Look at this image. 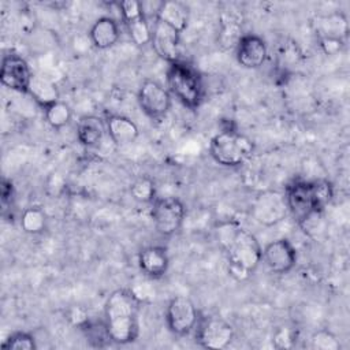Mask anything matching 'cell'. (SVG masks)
Wrapping results in <instances>:
<instances>
[{
    "label": "cell",
    "mask_w": 350,
    "mask_h": 350,
    "mask_svg": "<svg viewBox=\"0 0 350 350\" xmlns=\"http://www.w3.org/2000/svg\"><path fill=\"white\" fill-rule=\"evenodd\" d=\"M216 234L227 257L228 273L235 280L250 278L262 258V247L254 234L230 221L219 224Z\"/></svg>",
    "instance_id": "cell-1"
},
{
    "label": "cell",
    "mask_w": 350,
    "mask_h": 350,
    "mask_svg": "<svg viewBox=\"0 0 350 350\" xmlns=\"http://www.w3.org/2000/svg\"><path fill=\"white\" fill-rule=\"evenodd\" d=\"M139 301L129 288L113 290L104 305V325L111 342L127 345L139 334Z\"/></svg>",
    "instance_id": "cell-2"
},
{
    "label": "cell",
    "mask_w": 350,
    "mask_h": 350,
    "mask_svg": "<svg viewBox=\"0 0 350 350\" xmlns=\"http://www.w3.org/2000/svg\"><path fill=\"white\" fill-rule=\"evenodd\" d=\"M170 93L186 108L196 109L204 98V81L200 71L190 63L178 60L167 68Z\"/></svg>",
    "instance_id": "cell-3"
},
{
    "label": "cell",
    "mask_w": 350,
    "mask_h": 350,
    "mask_svg": "<svg viewBox=\"0 0 350 350\" xmlns=\"http://www.w3.org/2000/svg\"><path fill=\"white\" fill-rule=\"evenodd\" d=\"M253 153V142L243 134L224 130L215 134L209 142L211 157L223 167H239Z\"/></svg>",
    "instance_id": "cell-4"
},
{
    "label": "cell",
    "mask_w": 350,
    "mask_h": 350,
    "mask_svg": "<svg viewBox=\"0 0 350 350\" xmlns=\"http://www.w3.org/2000/svg\"><path fill=\"white\" fill-rule=\"evenodd\" d=\"M150 216L153 226L160 235L172 237L180 230L185 221L186 208L178 197H156L152 202Z\"/></svg>",
    "instance_id": "cell-5"
},
{
    "label": "cell",
    "mask_w": 350,
    "mask_h": 350,
    "mask_svg": "<svg viewBox=\"0 0 350 350\" xmlns=\"http://www.w3.org/2000/svg\"><path fill=\"white\" fill-rule=\"evenodd\" d=\"M194 331L196 342L204 349H226L235 336L234 327L219 316L200 317Z\"/></svg>",
    "instance_id": "cell-6"
},
{
    "label": "cell",
    "mask_w": 350,
    "mask_h": 350,
    "mask_svg": "<svg viewBox=\"0 0 350 350\" xmlns=\"http://www.w3.org/2000/svg\"><path fill=\"white\" fill-rule=\"evenodd\" d=\"M200 313L194 302L186 295L172 297L165 308V324L168 329L178 336L189 335L194 331Z\"/></svg>",
    "instance_id": "cell-7"
},
{
    "label": "cell",
    "mask_w": 350,
    "mask_h": 350,
    "mask_svg": "<svg viewBox=\"0 0 350 350\" xmlns=\"http://www.w3.org/2000/svg\"><path fill=\"white\" fill-rule=\"evenodd\" d=\"M288 213L284 193L278 190H265L258 193L250 206L252 217L264 227H272L280 223Z\"/></svg>",
    "instance_id": "cell-8"
},
{
    "label": "cell",
    "mask_w": 350,
    "mask_h": 350,
    "mask_svg": "<svg viewBox=\"0 0 350 350\" xmlns=\"http://www.w3.org/2000/svg\"><path fill=\"white\" fill-rule=\"evenodd\" d=\"M137 101L148 118L161 119L171 109L172 94L157 81L145 79L138 89Z\"/></svg>",
    "instance_id": "cell-9"
},
{
    "label": "cell",
    "mask_w": 350,
    "mask_h": 350,
    "mask_svg": "<svg viewBox=\"0 0 350 350\" xmlns=\"http://www.w3.org/2000/svg\"><path fill=\"white\" fill-rule=\"evenodd\" d=\"M122 21L127 29L130 40L137 46H145L152 40V25L144 12L142 3L137 0H124L119 4Z\"/></svg>",
    "instance_id": "cell-10"
},
{
    "label": "cell",
    "mask_w": 350,
    "mask_h": 350,
    "mask_svg": "<svg viewBox=\"0 0 350 350\" xmlns=\"http://www.w3.org/2000/svg\"><path fill=\"white\" fill-rule=\"evenodd\" d=\"M31 78L33 72L26 59L18 53H7L3 56L0 82L4 88L18 93H27Z\"/></svg>",
    "instance_id": "cell-11"
},
{
    "label": "cell",
    "mask_w": 350,
    "mask_h": 350,
    "mask_svg": "<svg viewBox=\"0 0 350 350\" xmlns=\"http://www.w3.org/2000/svg\"><path fill=\"white\" fill-rule=\"evenodd\" d=\"M150 45L156 55L168 64L180 60V33L159 18H153Z\"/></svg>",
    "instance_id": "cell-12"
},
{
    "label": "cell",
    "mask_w": 350,
    "mask_h": 350,
    "mask_svg": "<svg viewBox=\"0 0 350 350\" xmlns=\"http://www.w3.org/2000/svg\"><path fill=\"white\" fill-rule=\"evenodd\" d=\"M261 262H264L271 272L286 275L297 264V249L287 238L275 239L264 246Z\"/></svg>",
    "instance_id": "cell-13"
},
{
    "label": "cell",
    "mask_w": 350,
    "mask_h": 350,
    "mask_svg": "<svg viewBox=\"0 0 350 350\" xmlns=\"http://www.w3.org/2000/svg\"><path fill=\"white\" fill-rule=\"evenodd\" d=\"M284 197L288 208V213L294 217V220L299 224L312 213L317 212L313 202L312 196V183L310 180L297 179L293 180L284 190Z\"/></svg>",
    "instance_id": "cell-14"
},
{
    "label": "cell",
    "mask_w": 350,
    "mask_h": 350,
    "mask_svg": "<svg viewBox=\"0 0 350 350\" xmlns=\"http://www.w3.org/2000/svg\"><path fill=\"white\" fill-rule=\"evenodd\" d=\"M235 57L243 68H260L268 57V45L262 37L254 33L242 34L235 44Z\"/></svg>",
    "instance_id": "cell-15"
},
{
    "label": "cell",
    "mask_w": 350,
    "mask_h": 350,
    "mask_svg": "<svg viewBox=\"0 0 350 350\" xmlns=\"http://www.w3.org/2000/svg\"><path fill=\"white\" fill-rule=\"evenodd\" d=\"M313 26L319 40H334L346 42L350 31L347 16L340 11L316 16Z\"/></svg>",
    "instance_id": "cell-16"
},
{
    "label": "cell",
    "mask_w": 350,
    "mask_h": 350,
    "mask_svg": "<svg viewBox=\"0 0 350 350\" xmlns=\"http://www.w3.org/2000/svg\"><path fill=\"white\" fill-rule=\"evenodd\" d=\"M139 269L152 279L164 276L170 267V257L167 249L159 245H150L139 250L138 253Z\"/></svg>",
    "instance_id": "cell-17"
},
{
    "label": "cell",
    "mask_w": 350,
    "mask_h": 350,
    "mask_svg": "<svg viewBox=\"0 0 350 350\" xmlns=\"http://www.w3.org/2000/svg\"><path fill=\"white\" fill-rule=\"evenodd\" d=\"M89 38L94 48L109 49L120 38L119 23L112 16H100L89 29Z\"/></svg>",
    "instance_id": "cell-18"
},
{
    "label": "cell",
    "mask_w": 350,
    "mask_h": 350,
    "mask_svg": "<svg viewBox=\"0 0 350 350\" xmlns=\"http://www.w3.org/2000/svg\"><path fill=\"white\" fill-rule=\"evenodd\" d=\"M105 127L109 139L118 146L129 145L139 137V129L137 123L124 115L113 113L107 116Z\"/></svg>",
    "instance_id": "cell-19"
},
{
    "label": "cell",
    "mask_w": 350,
    "mask_h": 350,
    "mask_svg": "<svg viewBox=\"0 0 350 350\" xmlns=\"http://www.w3.org/2000/svg\"><path fill=\"white\" fill-rule=\"evenodd\" d=\"M107 133L105 120L96 115H85L77 123V138L81 145L94 148L104 139Z\"/></svg>",
    "instance_id": "cell-20"
},
{
    "label": "cell",
    "mask_w": 350,
    "mask_h": 350,
    "mask_svg": "<svg viewBox=\"0 0 350 350\" xmlns=\"http://www.w3.org/2000/svg\"><path fill=\"white\" fill-rule=\"evenodd\" d=\"M27 94L33 98L34 103H37L42 109L48 105L59 101L60 93L53 81H51L46 77L33 74V78L29 85Z\"/></svg>",
    "instance_id": "cell-21"
},
{
    "label": "cell",
    "mask_w": 350,
    "mask_h": 350,
    "mask_svg": "<svg viewBox=\"0 0 350 350\" xmlns=\"http://www.w3.org/2000/svg\"><path fill=\"white\" fill-rule=\"evenodd\" d=\"M154 18H159L160 21L168 23L170 26L176 29L180 34L186 30L189 23L187 8L185 7V4L176 0L161 1Z\"/></svg>",
    "instance_id": "cell-22"
},
{
    "label": "cell",
    "mask_w": 350,
    "mask_h": 350,
    "mask_svg": "<svg viewBox=\"0 0 350 350\" xmlns=\"http://www.w3.org/2000/svg\"><path fill=\"white\" fill-rule=\"evenodd\" d=\"M46 213L40 206H29L21 215V227L26 234L38 235L46 228Z\"/></svg>",
    "instance_id": "cell-23"
},
{
    "label": "cell",
    "mask_w": 350,
    "mask_h": 350,
    "mask_svg": "<svg viewBox=\"0 0 350 350\" xmlns=\"http://www.w3.org/2000/svg\"><path fill=\"white\" fill-rule=\"evenodd\" d=\"M44 116L46 123L55 129V130H60L63 127H66L71 118H72V109L70 108V105L66 101H56L51 105H48L46 108H44Z\"/></svg>",
    "instance_id": "cell-24"
},
{
    "label": "cell",
    "mask_w": 350,
    "mask_h": 350,
    "mask_svg": "<svg viewBox=\"0 0 350 350\" xmlns=\"http://www.w3.org/2000/svg\"><path fill=\"white\" fill-rule=\"evenodd\" d=\"M312 183V196H313V202L314 208L317 212H324V209L329 205L334 197V187L331 182L327 179H316L310 180Z\"/></svg>",
    "instance_id": "cell-25"
},
{
    "label": "cell",
    "mask_w": 350,
    "mask_h": 350,
    "mask_svg": "<svg viewBox=\"0 0 350 350\" xmlns=\"http://www.w3.org/2000/svg\"><path fill=\"white\" fill-rule=\"evenodd\" d=\"M130 194L138 202L152 204L156 198L154 182L149 176H141L131 183Z\"/></svg>",
    "instance_id": "cell-26"
},
{
    "label": "cell",
    "mask_w": 350,
    "mask_h": 350,
    "mask_svg": "<svg viewBox=\"0 0 350 350\" xmlns=\"http://www.w3.org/2000/svg\"><path fill=\"white\" fill-rule=\"evenodd\" d=\"M1 349L4 350H36L37 343L30 332L16 331L3 340Z\"/></svg>",
    "instance_id": "cell-27"
},
{
    "label": "cell",
    "mask_w": 350,
    "mask_h": 350,
    "mask_svg": "<svg viewBox=\"0 0 350 350\" xmlns=\"http://www.w3.org/2000/svg\"><path fill=\"white\" fill-rule=\"evenodd\" d=\"M310 346L317 350H339L340 342L328 329H319L310 336Z\"/></svg>",
    "instance_id": "cell-28"
},
{
    "label": "cell",
    "mask_w": 350,
    "mask_h": 350,
    "mask_svg": "<svg viewBox=\"0 0 350 350\" xmlns=\"http://www.w3.org/2000/svg\"><path fill=\"white\" fill-rule=\"evenodd\" d=\"M14 196H15V189H14L12 182L4 178L1 180V187H0V200H1L3 211H5L11 205Z\"/></svg>",
    "instance_id": "cell-29"
},
{
    "label": "cell",
    "mask_w": 350,
    "mask_h": 350,
    "mask_svg": "<svg viewBox=\"0 0 350 350\" xmlns=\"http://www.w3.org/2000/svg\"><path fill=\"white\" fill-rule=\"evenodd\" d=\"M319 42H320L321 49L327 55H334V53L339 52L343 48V45H345V42L334 41V40H319Z\"/></svg>",
    "instance_id": "cell-30"
}]
</instances>
